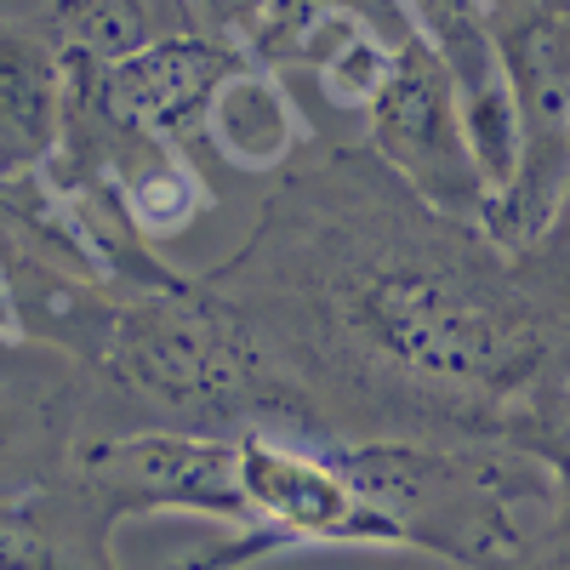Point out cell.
Returning <instances> with one entry per match:
<instances>
[{
    "label": "cell",
    "instance_id": "1",
    "mask_svg": "<svg viewBox=\"0 0 570 570\" xmlns=\"http://www.w3.org/2000/svg\"><path fill=\"white\" fill-rule=\"evenodd\" d=\"M206 285L252 325L320 440L537 451L570 389V314L371 149L285 166Z\"/></svg>",
    "mask_w": 570,
    "mask_h": 570
},
{
    "label": "cell",
    "instance_id": "2",
    "mask_svg": "<svg viewBox=\"0 0 570 570\" xmlns=\"http://www.w3.org/2000/svg\"><path fill=\"white\" fill-rule=\"evenodd\" d=\"M18 337L75 360L86 440L104 434H285L320 440L308 405L257 348L234 303L183 274L171 285L80 279L0 240Z\"/></svg>",
    "mask_w": 570,
    "mask_h": 570
},
{
    "label": "cell",
    "instance_id": "3",
    "mask_svg": "<svg viewBox=\"0 0 570 570\" xmlns=\"http://www.w3.org/2000/svg\"><path fill=\"white\" fill-rule=\"evenodd\" d=\"M234 485L240 537L183 570H246L285 548H405L394 519L360 491L343 440L234 434Z\"/></svg>",
    "mask_w": 570,
    "mask_h": 570
},
{
    "label": "cell",
    "instance_id": "4",
    "mask_svg": "<svg viewBox=\"0 0 570 570\" xmlns=\"http://www.w3.org/2000/svg\"><path fill=\"white\" fill-rule=\"evenodd\" d=\"M371 155L383 160L411 195L428 206H440L462 223H485L491 188L473 166L462 109H456V86L445 63L428 52L422 35H400L383 86L371 91Z\"/></svg>",
    "mask_w": 570,
    "mask_h": 570
},
{
    "label": "cell",
    "instance_id": "5",
    "mask_svg": "<svg viewBox=\"0 0 570 570\" xmlns=\"http://www.w3.org/2000/svg\"><path fill=\"white\" fill-rule=\"evenodd\" d=\"M252 63L234 46L188 29L171 40H155L142 52L109 58V63H63V109L86 115L91 126H109L126 137H155L171 149H188L206 137V109L217 86Z\"/></svg>",
    "mask_w": 570,
    "mask_h": 570
},
{
    "label": "cell",
    "instance_id": "6",
    "mask_svg": "<svg viewBox=\"0 0 570 570\" xmlns=\"http://www.w3.org/2000/svg\"><path fill=\"white\" fill-rule=\"evenodd\" d=\"M75 473L120 519L142 513H206L240 525L234 485V440L212 434H104L80 440Z\"/></svg>",
    "mask_w": 570,
    "mask_h": 570
},
{
    "label": "cell",
    "instance_id": "7",
    "mask_svg": "<svg viewBox=\"0 0 570 570\" xmlns=\"http://www.w3.org/2000/svg\"><path fill=\"white\" fill-rule=\"evenodd\" d=\"M86 440L75 360L29 337H0V502L52 485Z\"/></svg>",
    "mask_w": 570,
    "mask_h": 570
},
{
    "label": "cell",
    "instance_id": "8",
    "mask_svg": "<svg viewBox=\"0 0 570 570\" xmlns=\"http://www.w3.org/2000/svg\"><path fill=\"white\" fill-rule=\"evenodd\" d=\"M63 58L35 18H0V183H18L58 155Z\"/></svg>",
    "mask_w": 570,
    "mask_h": 570
},
{
    "label": "cell",
    "instance_id": "9",
    "mask_svg": "<svg viewBox=\"0 0 570 570\" xmlns=\"http://www.w3.org/2000/svg\"><path fill=\"white\" fill-rule=\"evenodd\" d=\"M35 23L63 63H109L195 29L183 0H40Z\"/></svg>",
    "mask_w": 570,
    "mask_h": 570
},
{
    "label": "cell",
    "instance_id": "10",
    "mask_svg": "<svg viewBox=\"0 0 570 570\" xmlns=\"http://www.w3.org/2000/svg\"><path fill=\"white\" fill-rule=\"evenodd\" d=\"M206 131L223 142V160L246 166V171L285 166L292 149L303 142L297 109L285 104L274 69H257V63H240L217 86V98L206 109Z\"/></svg>",
    "mask_w": 570,
    "mask_h": 570
},
{
    "label": "cell",
    "instance_id": "11",
    "mask_svg": "<svg viewBox=\"0 0 570 570\" xmlns=\"http://www.w3.org/2000/svg\"><path fill=\"white\" fill-rule=\"evenodd\" d=\"M513 263L542 285V297H548L559 314H570V171H564V188H559L548 223L537 228L531 246L513 252Z\"/></svg>",
    "mask_w": 570,
    "mask_h": 570
},
{
    "label": "cell",
    "instance_id": "12",
    "mask_svg": "<svg viewBox=\"0 0 570 570\" xmlns=\"http://www.w3.org/2000/svg\"><path fill=\"white\" fill-rule=\"evenodd\" d=\"M183 7H188L200 35L234 46L240 58H246V40L257 35V23L268 18V0H183Z\"/></svg>",
    "mask_w": 570,
    "mask_h": 570
}]
</instances>
